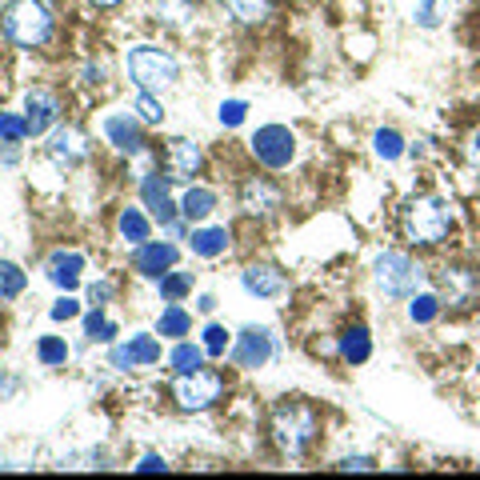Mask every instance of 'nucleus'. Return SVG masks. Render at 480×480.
Masks as SVG:
<instances>
[{
  "mask_svg": "<svg viewBox=\"0 0 480 480\" xmlns=\"http://www.w3.org/2000/svg\"><path fill=\"white\" fill-rule=\"evenodd\" d=\"M220 5H225L228 13H233L236 21H245V24H256V21H264V16L272 13L269 0H220Z\"/></svg>",
  "mask_w": 480,
  "mask_h": 480,
  "instance_id": "24",
  "label": "nucleus"
},
{
  "mask_svg": "<svg viewBox=\"0 0 480 480\" xmlns=\"http://www.w3.org/2000/svg\"><path fill=\"white\" fill-rule=\"evenodd\" d=\"M340 468H345V473H353V468L356 473H368V468H376V465H373V457H348V460H340Z\"/></svg>",
  "mask_w": 480,
  "mask_h": 480,
  "instance_id": "40",
  "label": "nucleus"
},
{
  "mask_svg": "<svg viewBox=\"0 0 480 480\" xmlns=\"http://www.w3.org/2000/svg\"><path fill=\"white\" fill-rule=\"evenodd\" d=\"M253 152H256V161L269 164V169H289L292 156H297V136L284 125H264V128H256V136H253Z\"/></svg>",
  "mask_w": 480,
  "mask_h": 480,
  "instance_id": "7",
  "label": "nucleus"
},
{
  "mask_svg": "<svg viewBox=\"0 0 480 480\" xmlns=\"http://www.w3.org/2000/svg\"><path fill=\"white\" fill-rule=\"evenodd\" d=\"M200 360H205V348H200V345H189V340H180V345L172 348V368H177V373H197Z\"/></svg>",
  "mask_w": 480,
  "mask_h": 480,
  "instance_id": "28",
  "label": "nucleus"
},
{
  "mask_svg": "<svg viewBox=\"0 0 480 480\" xmlns=\"http://www.w3.org/2000/svg\"><path fill=\"white\" fill-rule=\"evenodd\" d=\"M452 228V212L440 197H417L401 208V233L412 245H440Z\"/></svg>",
  "mask_w": 480,
  "mask_h": 480,
  "instance_id": "1",
  "label": "nucleus"
},
{
  "mask_svg": "<svg viewBox=\"0 0 480 480\" xmlns=\"http://www.w3.org/2000/svg\"><path fill=\"white\" fill-rule=\"evenodd\" d=\"M373 144H376V156H381V161H396V156L404 152V136L396 133V128H381Z\"/></svg>",
  "mask_w": 480,
  "mask_h": 480,
  "instance_id": "30",
  "label": "nucleus"
},
{
  "mask_svg": "<svg viewBox=\"0 0 480 480\" xmlns=\"http://www.w3.org/2000/svg\"><path fill=\"white\" fill-rule=\"evenodd\" d=\"M240 284H245V292H253V297H281L284 272L272 269V264H253V269H245Z\"/></svg>",
  "mask_w": 480,
  "mask_h": 480,
  "instance_id": "17",
  "label": "nucleus"
},
{
  "mask_svg": "<svg viewBox=\"0 0 480 480\" xmlns=\"http://www.w3.org/2000/svg\"><path fill=\"white\" fill-rule=\"evenodd\" d=\"M108 297H113V284H105V281L92 284V304H97V309H105V300H108Z\"/></svg>",
  "mask_w": 480,
  "mask_h": 480,
  "instance_id": "41",
  "label": "nucleus"
},
{
  "mask_svg": "<svg viewBox=\"0 0 480 480\" xmlns=\"http://www.w3.org/2000/svg\"><path fill=\"white\" fill-rule=\"evenodd\" d=\"M440 16H445V0H420V8H417V24H424V29H437Z\"/></svg>",
  "mask_w": 480,
  "mask_h": 480,
  "instance_id": "35",
  "label": "nucleus"
},
{
  "mask_svg": "<svg viewBox=\"0 0 480 480\" xmlns=\"http://www.w3.org/2000/svg\"><path fill=\"white\" fill-rule=\"evenodd\" d=\"M36 356H41V365L57 368L69 360V345H64L60 337H41V345H36Z\"/></svg>",
  "mask_w": 480,
  "mask_h": 480,
  "instance_id": "29",
  "label": "nucleus"
},
{
  "mask_svg": "<svg viewBox=\"0 0 480 480\" xmlns=\"http://www.w3.org/2000/svg\"><path fill=\"white\" fill-rule=\"evenodd\" d=\"M197 309H200V312H212V309H217V300H212V297H200Z\"/></svg>",
  "mask_w": 480,
  "mask_h": 480,
  "instance_id": "43",
  "label": "nucleus"
},
{
  "mask_svg": "<svg viewBox=\"0 0 480 480\" xmlns=\"http://www.w3.org/2000/svg\"><path fill=\"white\" fill-rule=\"evenodd\" d=\"M228 248V228H197L192 233V253L212 261V256H220Z\"/></svg>",
  "mask_w": 480,
  "mask_h": 480,
  "instance_id": "21",
  "label": "nucleus"
},
{
  "mask_svg": "<svg viewBox=\"0 0 480 480\" xmlns=\"http://www.w3.org/2000/svg\"><path fill=\"white\" fill-rule=\"evenodd\" d=\"M340 356H345L348 365H365V360L373 356V340H368V328L365 325L345 328V337H340Z\"/></svg>",
  "mask_w": 480,
  "mask_h": 480,
  "instance_id": "20",
  "label": "nucleus"
},
{
  "mask_svg": "<svg viewBox=\"0 0 480 480\" xmlns=\"http://www.w3.org/2000/svg\"><path fill=\"white\" fill-rule=\"evenodd\" d=\"M440 304L448 309H473L480 300V272L473 269H445L440 272Z\"/></svg>",
  "mask_w": 480,
  "mask_h": 480,
  "instance_id": "8",
  "label": "nucleus"
},
{
  "mask_svg": "<svg viewBox=\"0 0 480 480\" xmlns=\"http://www.w3.org/2000/svg\"><path fill=\"white\" fill-rule=\"evenodd\" d=\"M212 208H217V192L212 189H189L180 200L184 220H205V217H212Z\"/></svg>",
  "mask_w": 480,
  "mask_h": 480,
  "instance_id": "22",
  "label": "nucleus"
},
{
  "mask_svg": "<svg viewBox=\"0 0 480 480\" xmlns=\"http://www.w3.org/2000/svg\"><path fill=\"white\" fill-rule=\"evenodd\" d=\"M240 208L253 212V217H269V212L281 208V189L269 184L264 177L245 180V189H240Z\"/></svg>",
  "mask_w": 480,
  "mask_h": 480,
  "instance_id": "13",
  "label": "nucleus"
},
{
  "mask_svg": "<svg viewBox=\"0 0 480 480\" xmlns=\"http://www.w3.org/2000/svg\"><path fill=\"white\" fill-rule=\"evenodd\" d=\"M29 136V120L13 116V113H0V141L5 144H21Z\"/></svg>",
  "mask_w": 480,
  "mask_h": 480,
  "instance_id": "31",
  "label": "nucleus"
},
{
  "mask_svg": "<svg viewBox=\"0 0 480 480\" xmlns=\"http://www.w3.org/2000/svg\"><path fill=\"white\" fill-rule=\"evenodd\" d=\"M192 8H197V0H161V16L172 24H180L184 16H192Z\"/></svg>",
  "mask_w": 480,
  "mask_h": 480,
  "instance_id": "36",
  "label": "nucleus"
},
{
  "mask_svg": "<svg viewBox=\"0 0 480 480\" xmlns=\"http://www.w3.org/2000/svg\"><path fill=\"white\" fill-rule=\"evenodd\" d=\"M136 468H141V473H164V460L161 457H144Z\"/></svg>",
  "mask_w": 480,
  "mask_h": 480,
  "instance_id": "42",
  "label": "nucleus"
},
{
  "mask_svg": "<svg viewBox=\"0 0 480 480\" xmlns=\"http://www.w3.org/2000/svg\"><path fill=\"white\" fill-rule=\"evenodd\" d=\"M97 8H113V5H120V0H92Z\"/></svg>",
  "mask_w": 480,
  "mask_h": 480,
  "instance_id": "44",
  "label": "nucleus"
},
{
  "mask_svg": "<svg viewBox=\"0 0 480 480\" xmlns=\"http://www.w3.org/2000/svg\"><path fill=\"white\" fill-rule=\"evenodd\" d=\"M169 177L172 180H192L200 172V149L192 141H184V136H177V141H169Z\"/></svg>",
  "mask_w": 480,
  "mask_h": 480,
  "instance_id": "16",
  "label": "nucleus"
},
{
  "mask_svg": "<svg viewBox=\"0 0 480 480\" xmlns=\"http://www.w3.org/2000/svg\"><path fill=\"white\" fill-rule=\"evenodd\" d=\"M85 332H88V340H113L116 337V325L97 309V312H88V317H85Z\"/></svg>",
  "mask_w": 480,
  "mask_h": 480,
  "instance_id": "33",
  "label": "nucleus"
},
{
  "mask_svg": "<svg viewBox=\"0 0 480 480\" xmlns=\"http://www.w3.org/2000/svg\"><path fill=\"white\" fill-rule=\"evenodd\" d=\"M409 317L417 320V325H432V320L440 317V300H437V297H412Z\"/></svg>",
  "mask_w": 480,
  "mask_h": 480,
  "instance_id": "32",
  "label": "nucleus"
},
{
  "mask_svg": "<svg viewBox=\"0 0 480 480\" xmlns=\"http://www.w3.org/2000/svg\"><path fill=\"white\" fill-rule=\"evenodd\" d=\"M192 292V272H164L161 276V297L164 300H184Z\"/></svg>",
  "mask_w": 480,
  "mask_h": 480,
  "instance_id": "27",
  "label": "nucleus"
},
{
  "mask_svg": "<svg viewBox=\"0 0 480 480\" xmlns=\"http://www.w3.org/2000/svg\"><path fill=\"white\" fill-rule=\"evenodd\" d=\"M269 356H272V340L264 328H245L236 337V348H233L236 368H264Z\"/></svg>",
  "mask_w": 480,
  "mask_h": 480,
  "instance_id": "12",
  "label": "nucleus"
},
{
  "mask_svg": "<svg viewBox=\"0 0 480 480\" xmlns=\"http://www.w3.org/2000/svg\"><path fill=\"white\" fill-rule=\"evenodd\" d=\"M136 113H141L144 125H161L164 120V108H161V100H156V92H141V97H136Z\"/></svg>",
  "mask_w": 480,
  "mask_h": 480,
  "instance_id": "34",
  "label": "nucleus"
},
{
  "mask_svg": "<svg viewBox=\"0 0 480 480\" xmlns=\"http://www.w3.org/2000/svg\"><path fill=\"white\" fill-rule=\"evenodd\" d=\"M169 180H172V177H161V172H149V177L141 180V200H144V208H149L152 217L161 220V225H172V220H177V205H172Z\"/></svg>",
  "mask_w": 480,
  "mask_h": 480,
  "instance_id": "11",
  "label": "nucleus"
},
{
  "mask_svg": "<svg viewBox=\"0 0 480 480\" xmlns=\"http://www.w3.org/2000/svg\"><path fill=\"white\" fill-rule=\"evenodd\" d=\"M245 113H248L245 100H225V105H220V125H228V128L245 125Z\"/></svg>",
  "mask_w": 480,
  "mask_h": 480,
  "instance_id": "38",
  "label": "nucleus"
},
{
  "mask_svg": "<svg viewBox=\"0 0 480 480\" xmlns=\"http://www.w3.org/2000/svg\"><path fill=\"white\" fill-rule=\"evenodd\" d=\"M128 77L136 80L141 92H164L177 85L180 64L177 57H169L164 49H152V44H141V49L128 52Z\"/></svg>",
  "mask_w": 480,
  "mask_h": 480,
  "instance_id": "4",
  "label": "nucleus"
},
{
  "mask_svg": "<svg viewBox=\"0 0 480 480\" xmlns=\"http://www.w3.org/2000/svg\"><path fill=\"white\" fill-rule=\"evenodd\" d=\"M317 432H320V420L309 404H281L272 412V440L289 457H304Z\"/></svg>",
  "mask_w": 480,
  "mask_h": 480,
  "instance_id": "3",
  "label": "nucleus"
},
{
  "mask_svg": "<svg viewBox=\"0 0 480 480\" xmlns=\"http://www.w3.org/2000/svg\"><path fill=\"white\" fill-rule=\"evenodd\" d=\"M225 348H228V332L220 325H208L205 328V353L208 356H225Z\"/></svg>",
  "mask_w": 480,
  "mask_h": 480,
  "instance_id": "37",
  "label": "nucleus"
},
{
  "mask_svg": "<svg viewBox=\"0 0 480 480\" xmlns=\"http://www.w3.org/2000/svg\"><path fill=\"white\" fill-rule=\"evenodd\" d=\"M80 272H85V256H80V253H57L49 261V276H52L57 289H77Z\"/></svg>",
  "mask_w": 480,
  "mask_h": 480,
  "instance_id": "18",
  "label": "nucleus"
},
{
  "mask_svg": "<svg viewBox=\"0 0 480 480\" xmlns=\"http://www.w3.org/2000/svg\"><path fill=\"white\" fill-rule=\"evenodd\" d=\"M24 120H29V133L32 136H41V133H49L52 125H57V113H60V105H57V97H52L49 88H32L29 92V100H24Z\"/></svg>",
  "mask_w": 480,
  "mask_h": 480,
  "instance_id": "14",
  "label": "nucleus"
},
{
  "mask_svg": "<svg viewBox=\"0 0 480 480\" xmlns=\"http://www.w3.org/2000/svg\"><path fill=\"white\" fill-rule=\"evenodd\" d=\"M108 360H113V368H120V373H128V368H144V365H156L161 360V340L156 337H133L128 345H116L113 353H108Z\"/></svg>",
  "mask_w": 480,
  "mask_h": 480,
  "instance_id": "10",
  "label": "nucleus"
},
{
  "mask_svg": "<svg viewBox=\"0 0 480 480\" xmlns=\"http://www.w3.org/2000/svg\"><path fill=\"white\" fill-rule=\"evenodd\" d=\"M133 264H136V272H141V276L161 281V276L177 264V245H169V240H144V245H136Z\"/></svg>",
  "mask_w": 480,
  "mask_h": 480,
  "instance_id": "9",
  "label": "nucleus"
},
{
  "mask_svg": "<svg viewBox=\"0 0 480 480\" xmlns=\"http://www.w3.org/2000/svg\"><path fill=\"white\" fill-rule=\"evenodd\" d=\"M24 292V272L13 261H0V300H16Z\"/></svg>",
  "mask_w": 480,
  "mask_h": 480,
  "instance_id": "26",
  "label": "nucleus"
},
{
  "mask_svg": "<svg viewBox=\"0 0 480 480\" xmlns=\"http://www.w3.org/2000/svg\"><path fill=\"white\" fill-rule=\"evenodd\" d=\"M376 284L384 289V297H412L420 284V269L404 253H384L376 261Z\"/></svg>",
  "mask_w": 480,
  "mask_h": 480,
  "instance_id": "6",
  "label": "nucleus"
},
{
  "mask_svg": "<svg viewBox=\"0 0 480 480\" xmlns=\"http://www.w3.org/2000/svg\"><path fill=\"white\" fill-rule=\"evenodd\" d=\"M120 236H125L128 245H144V240H149V220H144L141 208L120 212Z\"/></svg>",
  "mask_w": 480,
  "mask_h": 480,
  "instance_id": "25",
  "label": "nucleus"
},
{
  "mask_svg": "<svg viewBox=\"0 0 480 480\" xmlns=\"http://www.w3.org/2000/svg\"><path fill=\"white\" fill-rule=\"evenodd\" d=\"M49 152H52V161H57V164H64V169H77V164L88 156V144H85V136H80L77 128H57L52 141H49Z\"/></svg>",
  "mask_w": 480,
  "mask_h": 480,
  "instance_id": "15",
  "label": "nucleus"
},
{
  "mask_svg": "<svg viewBox=\"0 0 480 480\" xmlns=\"http://www.w3.org/2000/svg\"><path fill=\"white\" fill-rule=\"evenodd\" d=\"M80 312V304L72 300V297H60L57 304H52V320H72Z\"/></svg>",
  "mask_w": 480,
  "mask_h": 480,
  "instance_id": "39",
  "label": "nucleus"
},
{
  "mask_svg": "<svg viewBox=\"0 0 480 480\" xmlns=\"http://www.w3.org/2000/svg\"><path fill=\"white\" fill-rule=\"evenodd\" d=\"M105 133H108V141L116 144L120 152H141V128H136V120L133 116H108L105 120Z\"/></svg>",
  "mask_w": 480,
  "mask_h": 480,
  "instance_id": "19",
  "label": "nucleus"
},
{
  "mask_svg": "<svg viewBox=\"0 0 480 480\" xmlns=\"http://www.w3.org/2000/svg\"><path fill=\"white\" fill-rule=\"evenodd\" d=\"M156 328H161V337H189V328H192V317H189V312L180 309L177 300H169V309L161 312V325H156Z\"/></svg>",
  "mask_w": 480,
  "mask_h": 480,
  "instance_id": "23",
  "label": "nucleus"
},
{
  "mask_svg": "<svg viewBox=\"0 0 480 480\" xmlns=\"http://www.w3.org/2000/svg\"><path fill=\"white\" fill-rule=\"evenodd\" d=\"M220 392H225V381H220V373H208V368H197V373H180L177 389H172V396H177V404H180L184 412L208 409V404L220 401Z\"/></svg>",
  "mask_w": 480,
  "mask_h": 480,
  "instance_id": "5",
  "label": "nucleus"
},
{
  "mask_svg": "<svg viewBox=\"0 0 480 480\" xmlns=\"http://www.w3.org/2000/svg\"><path fill=\"white\" fill-rule=\"evenodd\" d=\"M5 36L21 49H41L52 36V13L41 0H13L5 8Z\"/></svg>",
  "mask_w": 480,
  "mask_h": 480,
  "instance_id": "2",
  "label": "nucleus"
}]
</instances>
